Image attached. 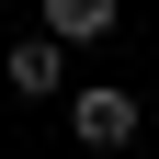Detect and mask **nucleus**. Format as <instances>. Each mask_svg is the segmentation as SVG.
<instances>
[{"label": "nucleus", "instance_id": "1", "mask_svg": "<svg viewBox=\"0 0 159 159\" xmlns=\"http://www.w3.org/2000/svg\"><path fill=\"white\" fill-rule=\"evenodd\" d=\"M125 136H136V91L91 80V91H80V148H125Z\"/></svg>", "mask_w": 159, "mask_h": 159}, {"label": "nucleus", "instance_id": "2", "mask_svg": "<svg viewBox=\"0 0 159 159\" xmlns=\"http://www.w3.org/2000/svg\"><path fill=\"white\" fill-rule=\"evenodd\" d=\"M0 80H11V91H23V102H46L57 80H68V46H57V34H23V46L0 57Z\"/></svg>", "mask_w": 159, "mask_h": 159}, {"label": "nucleus", "instance_id": "3", "mask_svg": "<svg viewBox=\"0 0 159 159\" xmlns=\"http://www.w3.org/2000/svg\"><path fill=\"white\" fill-rule=\"evenodd\" d=\"M114 11L125 0H46V34L57 46H91V34H114Z\"/></svg>", "mask_w": 159, "mask_h": 159}, {"label": "nucleus", "instance_id": "4", "mask_svg": "<svg viewBox=\"0 0 159 159\" xmlns=\"http://www.w3.org/2000/svg\"><path fill=\"white\" fill-rule=\"evenodd\" d=\"M0 11H11V0H0Z\"/></svg>", "mask_w": 159, "mask_h": 159}]
</instances>
